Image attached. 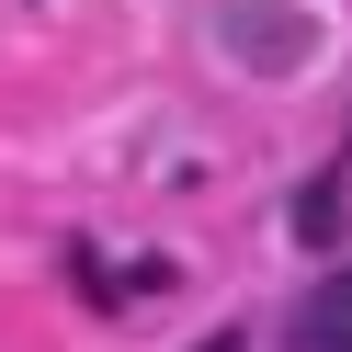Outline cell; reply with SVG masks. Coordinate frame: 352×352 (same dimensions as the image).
I'll list each match as a JSON object with an SVG mask.
<instances>
[{"label":"cell","instance_id":"1","mask_svg":"<svg viewBox=\"0 0 352 352\" xmlns=\"http://www.w3.org/2000/svg\"><path fill=\"white\" fill-rule=\"evenodd\" d=\"M284 352H352V273H318L284 318Z\"/></svg>","mask_w":352,"mask_h":352}]
</instances>
